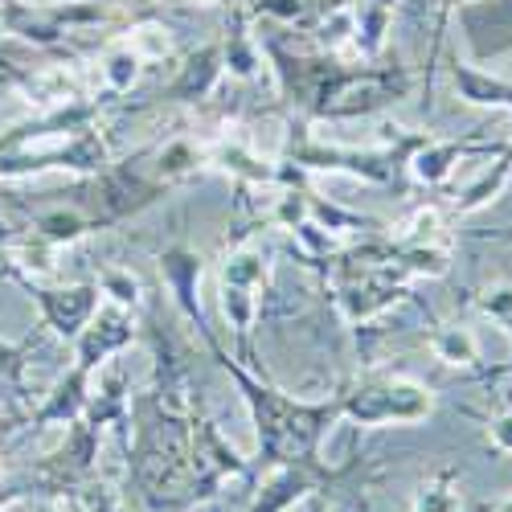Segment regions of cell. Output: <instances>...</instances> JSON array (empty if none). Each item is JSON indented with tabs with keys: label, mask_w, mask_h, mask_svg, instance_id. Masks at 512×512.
Masks as SVG:
<instances>
[{
	"label": "cell",
	"mask_w": 512,
	"mask_h": 512,
	"mask_svg": "<svg viewBox=\"0 0 512 512\" xmlns=\"http://www.w3.org/2000/svg\"><path fill=\"white\" fill-rule=\"evenodd\" d=\"M209 345V357L218 361L242 390V402L254 418V431H259V463L263 467H283V463H320V447L328 439V431L340 422V402H300L283 390H275L271 381H263L259 373H250L238 357L226 353V345L218 340V332L201 336Z\"/></svg>",
	"instance_id": "6da1fadb"
},
{
	"label": "cell",
	"mask_w": 512,
	"mask_h": 512,
	"mask_svg": "<svg viewBox=\"0 0 512 512\" xmlns=\"http://www.w3.org/2000/svg\"><path fill=\"white\" fill-rule=\"evenodd\" d=\"M340 418L357 426H414L435 414V394L414 377H365L345 394H336Z\"/></svg>",
	"instance_id": "7a4b0ae2"
},
{
	"label": "cell",
	"mask_w": 512,
	"mask_h": 512,
	"mask_svg": "<svg viewBox=\"0 0 512 512\" xmlns=\"http://www.w3.org/2000/svg\"><path fill=\"white\" fill-rule=\"evenodd\" d=\"M9 275H13V283L21 291H29V300L41 308V324H46L54 336L70 340V345L78 340V332L91 324V316L103 304L99 283H41V279H33L25 271H9Z\"/></svg>",
	"instance_id": "3957f363"
},
{
	"label": "cell",
	"mask_w": 512,
	"mask_h": 512,
	"mask_svg": "<svg viewBox=\"0 0 512 512\" xmlns=\"http://www.w3.org/2000/svg\"><path fill=\"white\" fill-rule=\"evenodd\" d=\"M230 476H250V463L222 439L213 418L193 406V443H189V496L193 504L209 500Z\"/></svg>",
	"instance_id": "277c9868"
},
{
	"label": "cell",
	"mask_w": 512,
	"mask_h": 512,
	"mask_svg": "<svg viewBox=\"0 0 512 512\" xmlns=\"http://www.w3.org/2000/svg\"><path fill=\"white\" fill-rule=\"evenodd\" d=\"M164 189H168L164 181L132 173V160L127 164H107L103 173L95 177V209H91L95 230L119 226V222L132 218V213L156 205L164 197Z\"/></svg>",
	"instance_id": "5b68a950"
},
{
	"label": "cell",
	"mask_w": 512,
	"mask_h": 512,
	"mask_svg": "<svg viewBox=\"0 0 512 512\" xmlns=\"http://www.w3.org/2000/svg\"><path fill=\"white\" fill-rule=\"evenodd\" d=\"M103 17H107V9L82 5V0H70V5H37V9L21 5V0H0V25L33 41V46H54L70 29L99 25Z\"/></svg>",
	"instance_id": "8992f818"
},
{
	"label": "cell",
	"mask_w": 512,
	"mask_h": 512,
	"mask_svg": "<svg viewBox=\"0 0 512 512\" xmlns=\"http://www.w3.org/2000/svg\"><path fill=\"white\" fill-rule=\"evenodd\" d=\"M345 472H336L324 459L320 463H283V467H271V476L259 484L254 492L250 508L246 512H287L300 500H308L312 492H328Z\"/></svg>",
	"instance_id": "52a82bcc"
},
{
	"label": "cell",
	"mask_w": 512,
	"mask_h": 512,
	"mask_svg": "<svg viewBox=\"0 0 512 512\" xmlns=\"http://www.w3.org/2000/svg\"><path fill=\"white\" fill-rule=\"evenodd\" d=\"M136 340V312L132 308H119L111 300L99 304V312L91 316V324L78 332L74 340V365L82 369H103L115 353H123L127 345Z\"/></svg>",
	"instance_id": "ba28073f"
},
{
	"label": "cell",
	"mask_w": 512,
	"mask_h": 512,
	"mask_svg": "<svg viewBox=\"0 0 512 512\" xmlns=\"http://www.w3.org/2000/svg\"><path fill=\"white\" fill-rule=\"evenodd\" d=\"M504 144H488V140H431V136H422L406 160V173L426 185V189H435L451 177V168L463 160V156H500Z\"/></svg>",
	"instance_id": "9c48e42d"
},
{
	"label": "cell",
	"mask_w": 512,
	"mask_h": 512,
	"mask_svg": "<svg viewBox=\"0 0 512 512\" xmlns=\"http://www.w3.org/2000/svg\"><path fill=\"white\" fill-rule=\"evenodd\" d=\"M156 267H160V279H164L168 295H173L177 312L205 336V332H209V320H205L201 291H197V287H201V254L189 250V246H168V250H160Z\"/></svg>",
	"instance_id": "30bf717a"
},
{
	"label": "cell",
	"mask_w": 512,
	"mask_h": 512,
	"mask_svg": "<svg viewBox=\"0 0 512 512\" xmlns=\"http://www.w3.org/2000/svg\"><path fill=\"white\" fill-rule=\"evenodd\" d=\"M226 74V58H222V46L218 41H209V46H197L181 58L177 74L168 78V87L160 91L164 103H205L213 91H218V82Z\"/></svg>",
	"instance_id": "8fae6325"
},
{
	"label": "cell",
	"mask_w": 512,
	"mask_h": 512,
	"mask_svg": "<svg viewBox=\"0 0 512 512\" xmlns=\"http://www.w3.org/2000/svg\"><path fill=\"white\" fill-rule=\"evenodd\" d=\"M91 369H82V365H70L62 377H58V386L37 402V410L29 414V431H46V426H70L74 418H82V410H87L91 402Z\"/></svg>",
	"instance_id": "7c38bea8"
},
{
	"label": "cell",
	"mask_w": 512,
	"mask_h": 512,
	"mask_svg": "<svg viewBox=\"0 0 512 512\" xmlns=\"http://www.w3.org/2000/svg\"><path fill=\"white\" fill-rule=\"evenodd\" d=\"M250 5H234L230 9V25H226V37L218 41L222 46V58H226V70L242 82H250L254 74L263 70V46H259V37L250 33Z\"/></svg>",
	"instance_id": "4fadbf2b"
},
{
	"label": "cell",
	"mask_w": 512,
	"mask_h": 512,
	"mask_svg": "<svg viewBox=\"0 0 512 512\" xmlns=\"http://www.w3.org/2000/svg\"><path fill=\"white\" fill-rule=\"evenodd\" d=\"M209 164H218L222 173L246 181V185H283V164L279 160H263L254 148H246L242 140H222L209 152Z\"/></svg>",
	"instance_id": "5bb4252c"
},
{
	"label": "cell",
	"mask_w": 512,
	"mask_h": 512,
	"mask_svg": "<svg viewBox=\"0 0 512 512\" xmlns=\"http://www.w3.org/2000/svg\"><path fill=\"white\" fill-rule=\"evenodd\" d=\"M451 82H455V95L472 107H504L512 111V82L508 78H496L488 70H480L476 62H459L451 66Z\"/></svg>",
	"instance_id": "9a60e30c"
},
{
	"label": "cell",
	"mask_w": 512,
	"mask_h": 512,
	"mask_svg": "<svg viewBox=\"0 0 512 512\" xmlns=\"http://www.w3.org/2000/svg\"><path fill=\"white\" fill-rule=\"evenodd\" d=\"M353 9V50L365 58V62H377V54L386 50V37H390V25H394V5L390 0H361V5H349Z\"/></svg>",
	"instance_id": "2e32d148"
},
{
	"label": "cell",
	"mask_w": 512,
	"mask_h": 512,
	"mask_svg": "<svg viewBox=\"0 0 512 512\" xmlns=\"http://www.w3.org/2000/svg\"><path fill=\"white\" fill-rule=\"evenodd\" d=\"M87 414L91 422H99L103 431L107 426H132V390H127V377L123 373H107L99 381V394L91 390V402H87Z\"/></svg>",
	"instance_id": "e0dca14e"
},
{
	"label": "cell",
	"mask_w": 512,
	"mask_h": 512,
	"mask_svg": "<svg viewBox=\"0 0 512 512\" xmlns=\"http://www.w3.org/2000/svg\"><path fill=\"white\" fill-rule=\"evenodd\" d=\"M99 70H103V87L107 95H127L140 82V70H144V58L136 54L132 41H111L99 58Z\"/></svg>",
	"instance_id": "ac0fdd59"
},
{
	"label": "cell",
	"mask_w": 512,
	"mask_h": 512,
	"mask_svg": "<svg viewBox=\"0 0 512 512\" xmlns=\"http://www.w3.org/2000/svg\"><path fill=\"white\" fill-rule=\"evenodd\" d=\"M222 312L238 336V349L242 357H250V332L259 324V312H263V300L259 291H246V287H234V283H222Z\"/></svg>",
	"instance_id": "d6986e66"
},
{
	"label": "cell",
	"mask_w": 512,
	"mask_h": 512,
	"mask_svg": "<svg viewBox=\"0 0 512 512\" xmlns=\"http://www.w3.org/2000/svg\"><path fill=\"white\" fill-rule=\"evenodd\" d=\"M95 230L91 213L82 209H50L41 213V218H33V238H41L46 246H70L78 238H87Z\"/></svg>",
	"instance_id": "ffe728a7"
},
{
	"label": "cell",
	"mask_w": 512,
	"mask_h": 512,
	"mask_svg": "<svg viewBox=\"0 0 512 512\" xmlns=\"http://www.w3.org/2000/svg\"><path fill=\"white\" fill-rule=\"evenodd\" d=\"M267 254L259 246H234L226 259H222V283H234V287H246V291H263L267 287Z\"/></svg>",
	"instance_id": "44dd1931"
},
{
	"label": "cell",
	"mask_w": 512,
	"mask_h": 512,
	"mask_svg": "<svg viewBox=\"0 0 512 512\" xmlns=\"http://www.w3.org/2000/svg\"><path fill=\"white\" fill-rule=\"evenodd\" d=\"M431 353L443 365H451V369H476V361H480L476 336L467 332V328H459V324H439L431 332Z\"/></svg>",
	"instance_id": "7402d4cb"
},
{
	"label": "cell",
	"mask_w": 512,
	"mask_h": 512,
	"mask_svg": "<svg viewBox=\"0 0 512 512\" xmlns=\"http://www.w3.org/2000/svg\"><path fill=\"white\" fill-rule=\"evenodd\" d=\"M504 148H508V144H504ZM508 177H512V160H508V152H500L488 173L463 189V197L455 201V213H476V209H484V205H488V201L508 185Z\"/></svg>",
	"instance_id": "603a6c76"
},
{
	"label": "cell",
	"mask_w": 512,
	"mask_h": 512,
	"mask_svg": "<svg viewBox=\"0 0 512 512\" xmlns=\"http://www.w3.org/2000/svg\"><path fill=\"white\" fill-rule=\"evenodd\" d=\"M197 164H205V152L193 144V140H173L156 152V181L173 185L189 173H197Z\"/></svg>",
	"instance_id": "cb8c5ba5"
},
{
	"label": "cell",
	"mask_w": 512,
	"mask_h": 512,
	"mask_svg": "<svg viewBox=\"0 0 512 512\" xmlns=\"http://www.w3.org/2000/svg\"><path fill=\"white\" fill-rule=\"evenodd\" d=\"M29 357H33V336H25V340H0V386L17 390L21 398H29V386H25Z\"/></svg>",
	"instance_id": "d4e9b609"
},
{
	"label": "cell",
	"mask_w": 512,
	"mask_h": 512,
	"mask_svg": "<svg viewBox=\"0 0 512 512\" xmlns=\"http://www.w3.org/2000/svg\"><path fill=\"white\" fill-rule=\"evenodd\" d=\"M439 230H443V213L435 205H422L398 226V234L390 242L394 246H431V242H439Z\"/></svg>",
	"instance_id": "484cf974"
},
{
	"label": "cell",
	"mask_w": 512,
	"mask_h": 512,
	"mask_svg": "<svg viewBox=\"0 0 512 512\" xmlns=\"http://www.w3.org/2000/svg\"><path fill=\"white\" fill-rule=\"evenodd\" d=\"M414 512H463L455 472H439V476L426 480L422 492H418V508Z\"/></svg>",
	"instance_id": "4316f807"
},
{
	"label": "cell",
	"mask_w": 512,
	"mask_h": 512,
	"mask_svg": "<svg viewBox=\"0 0 512 512\" xmlns=\"http://www.w3.org/2000/svg\"><path fill=\"white\" fill-rule=\"evenodd\" d=\"M99 291H103V300H111V304H119V308H132V312L140 308V279H136L132 271H119V267L103 271Z\"/></svg>",
	"instance_id": "83f0119b"
},
{
	"label": "cell",
	"mask_w": 512,
	"mask_h": 512,
	"mask_svg": "<svg viewBox=\"0 0 512 512\" xmlns=\"http://www.w3.org/2000/svg\"><path fill=\"white\" fill-rule=\"evenodd\" d=\"M480 312L492 316L496 324H508L512 320V283H500V287L480 291Z\"/></svg>",
	"instance_id": "f1b7e54d"
},
{
	"label": "cell",
	"mask_w": 512,
	"mask_h": 512,
	"mask_svg": "<svg viewBox=\"0 0 512 512\" xmlns=\"http://www.w3.org/2000/svg\"><path fill=\"white\" fill-rule=\"evenodd\" d=\"M25 496H37V484H33L29 472H21V476H0V512L13 508V504L25 500Z\"/></svg>",
	"instance_id": "f546056e"
},
{
	"label": "cell",
	"mask_w": 512,
	"mask_h": 512,
	"mask_svg": "<svg viewBox=\"0 0 512 512\" xmlns=\"http://www.w3.org/2000/svg\"><path fill=\"white\" fill-rule=\"evenodd\" d=\"M488 439H492V447H496V451L512 455V410H508V414L488 418Z\"/></svg>",
	"instance_id": "4dcf8cb0"
},
{
	"label": "cell",
	"mask_w": 512,
	"mask_h": 512,
	"mask_svg": "<svg viewBox=\"0 0 512 512\" xmlns=\"http://www.w3.org/2000/svg\"><path fill=\"white\" fill-rule=\"evenodd\" d=\"M304 512H328V500H324V492H312V496L304 500Z\"/></svg>",
	"instance_id": "1f68e13d"
},
{
	"label": "cell",
	"mask_w": 512,
	"mask_h": 512,
	"mask_svg": "<svg viewBox=\"0 0 512 512\" xmlns=\"http://www.w3.org/2000/svg\"><path fill=\"white\" fill-rule=\"evenodd\" d=\"M13 242H17V234L9 230V222H5V218H0V250H9Z\"/></svg>",
	"instance_id": "d6a6232c"
},
{
	"label": "cell",
	"mask_w": 512,
	"mask_h": 512,
	"mask_svg": "<svg viewBox=\"0 0 512 512\" xmlns=\"http://www.w3.org/2000/svg\"><path fill=\"white\" fill-rule=\"evenodd\" d=\"M0 402H5V406H21L25 398H21L17 390H9V386H0Z\"/></svg>",
	"instance_id": "836d02e7"
},
{
	"label": "cell",
	"mask_w": 512,
	"mask_h": 512,
	"mask_svg": "<svg viewBox=\"0 0 512 512\" xmlns=\"http://www.w3.org/2000/svg\"><path fill=\"white\" fill-rule=\"evenodd\" d=\"M488 512H512V492H508V496H500L496 504H488Z\"/></svg>",
	"instance_id": "e575fe53"
},
{
	"label": "cell",
	"mask_w": 512,
	"mask_h": 512,
	"mask_svg": "<svg viewBox=\"0 0 512 512\" xmlns=\"http://www.w3.org/2000/svg\"><path fill=\"white\" fill-rule=\"evenodd\" d=\"M41 512H62V508H58V504H46V508H41Z\"/></svg>",
	"instance_id": "d590c367"
},
{
	"label": "cell",
	"mask_w": 512,
	"mask_h": 512,
	"mask_svg": "<svg viewBox=\"0 0 512 512\" xmlns=\"http://www.w3.org/2000/svg\"><path fill=\"white\" fill-rule=\"evenodd\" d=\"M504 152H508V160H512V144H508V148H504Z\"/></svg>",
	"instance_id": "8d00e7d4"
},
{
	"label": "cell",
	"mask_w": 512,
	"mask_h": 512,
	"mask_svg": "<svg viewBox=\"0 0 512 512\" xmlns=\"http://www.w3.org/2000/svg\"><path fill=\"white\" fill-rule=\"evenodd\" d=\"M0 476H5V467H0Z\"/></svg>",
	"instance_id": "74e56055"
},
{
	"label": "cell",
	"mask_w": 512,
	"mask_h": 512,
	"mask_svg": "<svg viewBox=\"0 0 512 512\" xmlns=\"http://www.w3.org/2000/svg\"><path fill=\"white\" fill-rule=\"evenodd\" d=\"M508 238H512V230H508Z\"/></svg>",
	"instance_id": "f35d334b"
}]
</instances>
